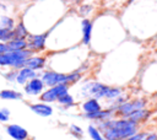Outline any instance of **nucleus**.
<instances>
[{
    "label": "nucleus",
    "instance_id": "16",
    "mask_svg": "<svg viewBox=\"0 0 157 140\" xmlns=\"http://www.w3.org/2000/svg\"><path fill=\"white\" fill-rule=\"evenodd\" d=\"M82 33H83V44L88 45L91 41V33H92V23L90 20H83L82 21Z\"/></svg>",
    "mask_w": 157,
    "mask_h": 140
},
{
    "label": "nucleus",
    "instance_id": "17",
    "mask_svg": "<svg viewBox=\"0 0 157 140\" xmlns=\"http://www.w3.org/2000/svg\"><path fill=\"white\" fill-rule=\"evenodd\" d=\"M82 108L86 113H94V112L101 111V104L98 103V101L96 98H91V99H87L82 104Z\"/></svg>",
    "mask_w": 157,
    "mask_h": 140
},
{
    "label": "nucleus",
    "instance_id": "6",
    "mask_svg": "<svg viewBox=\"0 0 157 140\" xmlns=\"http://www.w3.org/2000/svg\"><path fill=\"white\" fill-rule=\"evenodd\" d=\"M145 107V101L142 99H135L131 102H125L123 104H120L119 107H117V113H119L120 115L128 117L129 114H131L135 111L142 109Z\"/></svg>",
    "mask_w": 157,
    "mask_h": 140
},
{
    "label": "nucleus",
    "instance_id": "9",
    "mask_svg": "<svg viewBox=\"0 0 157 140\" xmlns=\"http://www.w3.org/2000/svg\"><path fill=\"white\" fill-rule=\"evenodd\" d=\"M27 38H28L27 49H29L31 52H34V50H40V49L44 48L47 34H34V36H29L28 34Z\"/></svg>",
    "mask_w": 157,
    "mask_h": 140
},
{
    "label": "nucleus",
    "instance_id": "20",
    "mask_svg": "<svg viewBox=\"0 0 157 140\" xmlns=\"http://www.w3.org/2000/svg\"><path fill=\"white\" fill-rule=\"evenodd\" d=\"M12 38H13V32L12 31L0 27V42L1 43H7Z\"/></svg>",
    "mask_w": 157,
    "mask_h": 140
},
{
    "label": "nucleus",
    "instance_id": "15",
    "mask_svg": "<svg viewBox=\"0 0 157 140\" xmlns=\"http://www.w3.org/2000/svg\"><path fill=\"white\" fill-rule=\"evenodd\" d=\"M148 115H150V112H148V111H145V109L142 108V109L135 111V112H132L131 114H129V115L126 117V119H129V120H131V122H134V123L137 124L139 122L145 120Z\"/></svg>",
    "mask_w": 157,
    "mask_h": 140
},
{
    "label": "nucleus",
    "instance_id": "22",
    "mask_svg": "<svg viewBox=\"0 0 157 140\" xmlns=\"http://www.w3.org/2000/svg\"><path fill=\"white\" fill-rule=\"evenodd\" d=\"M88 134H90V136H91L93 140H105V139L103 138V135L101 134V131H99L97 128H94L93 125H90V126H88Z\"/></svg>",
    "mask_w": 157,
    "mask_h": 140
},
{
    "label": "nucleus",
    "instance_id": "18",
    "mask_svg": "<svg viewBox=\"0 0 157 140\" xmlns=\"http://www.w3.org/2000/svg\"><path fill=\"white\" fill-rule=\"evenodd\" d=\"M12 32H13V38L16 39H26L28 37V32L23 26V23H18L17 26H15Z\"/></svg>",
    "mask_w": 157,
    "mask_h": 140
},
{
    "label": "nucleus",
    "instance_id": "8",
    "mask_svg": "<svg viewBox=\"0 0 157 140\" xmlns=\"http://www.w3.org/2000/svg\"><path fill=\"white\" fill-rule=\"evenodd\" d=\"M6 133L13 140H27L28 139V131L18 124H9L6 126Z\"/></svg>",
    "mask_w": 157,
    "mask_h": 140
},
{
    "label": "nucleus",
    "instance_id": "3",
    "mask_svg": "<svg viewBox=\"0 0 157 140\" xmlns=\"http://www.w3.org/2000/svg\"><path fill=\"white\" fill-rule=\"evenodd\" d=\"M81 79V74L80 72H72V74H60V72H55V71H45L42 75V81L44 84V86L52 87L55 85H60V84H72L76 82L77 80Z\"/></svg>",
    "mask_w": 157,
    "mask_h": 140
},
{
    "label": "nucleus",
    "instance_id": "13",
    "mask_svg": "<svg viewBox=\"0 0 157 140\" xmlns=\"http://www.w3.org/2000/svg\"><path fill=\"white\" fill-rule=\"evenodd\" d=\"M7 52H17V50H23L27 49V41L26 39H16L12 38L6 43Z\"/></svg>",
    "mask_w": 157,
    "mask_h": 140
},
{
    "label": "nucleus",
    "instance_id": "24",
    "mask_svg": "<svg viewBox=\"0 0 157 140\" xmlns=\"http://www.w3.org/2000/svg\"><path fill=\"white\" fill-rule=\"evenodd\" d=\"M10 119V111L6 107H0V122L7 123Z\"/></svg>",
    "mask_w": 157,
    "mask_h": 140
},
{
    "label": "nucleus",
    "instance_id": "4",
    "mask_svg": "<svg viewBox=\"0 0 157 140\" xmlns=\"http://www.w3.org/2000/svg\"><path fill=\"white\" fill-rule=\"evenodd\" d=\"M33 54L29 49L17 50V52H5L0 54V66H11L15 69H21L22 63Z\"/></svg>",
    "mask_w": 157,
    "mask_h": 140
},
{
    "label": "nucleus",
    "instance_id": "2",
    "mask_svg": "<svg viewBox=\"0 0 157 140\" xmlns=\"http://www.w3.org/2000/svg\"><path fill=\"white\" fill-rule=\"evenodd\" d=\"M83 91L87 95L93 96L96 99L102 98V97L110 98V99L118 98L120 96V92H121V90L118 88V87H110V86H107V85H103V84H99V82L87 84L83 87Z\"/></svg>",
    "mask_w": 157,
    "mask_h": 140
},
{
    "label": "nucleus",
    "instance_id": "19",
    "mask_svg": "<svg viewBox=\"0 0 157 140\" xmlns=\"http://www.w3.org/2000/svg\"><path fill=\"white\" fill-rule=\"evenodd\" d=\"M110 111H98V112H94V113H86V118L88 119H99V120H104V119H108L110 117Z\"/></svg>",
    "mask_w": 157,
    "mask_h": 140
},
{
    "label": "nucleus",
    "instance_id": "14",
    "mask_svg": "<svg viewBox=\"0 0 157 140\" xmlns=\"http://www.w3.org/2000/svg\"><path fill=\"white\" fill-rule=\"evenodd\" d=\"M23 95L16 90H1L0 91V98L1 99H7V101H16V99H22Z\"/></svg>",
    "mask_w": 157,
    "mask_h": 140
},
{
    "label": "nucleus",
    "instance_id": "10",
    "mask_svg": "<svg viewBox=\"0 0 157 140\" xmlns=\"http://www.w3.org/2000/svg\"><path fill=\"white\" fill-rule=\"evenodd\" d=\"M45 65V58L43 56H28L23 63L21 68H28L31 70H39L42 68H44Z\"/></svg>",
    "mask_w": 157,
    "mask_h": 140
},
{
    "label": "nucleus",
    "instance_id": "11",
    "mask_svg": "<svg viewBox=\"0 0 157 140\" xmlns=\"http://www.w3.org/2000/svg\"><path fill=\"white\" fill-rule=\"evenodd\" d=\"M29 108L33 113H36L39 117H50L53 114V108L48 103L39 102V103H33L29 104Z\"/></svg>",
    "mask_w": 157,
    "mask_h": 140
},
{
    "label": "nucleus",
    "instance_id": "21",
    "mask_svg": "<svg viewBox=\"0 0 157 140\" xmlns=\"http://www.w3.org/2000/svg\"><path fill=\"white\" fill-rule=\"evenodd\" d=\"M0 27H1V28H6V29L12 31L13 27H15L13 20L10 18V17H7V16H1V20H0Z\"/></svg>",
    "mask_w": 157,
    "mask_h": 140
},
{
    "label": "nucleus",
    "instance_id": "23",
    "mask_svg": "<svg viewBox=\"0 0 157 140\" xmlns=\"http://www.w3.org/2000/svg\"><path fill=\"white\" fill-rule=\"evenodd\" d=\"M58 102H59L60 104H63V106H67V107H69V106H72V104H74V98H72V96L69 95V92H67V93L63 95L61 97H59Z\"/></svg>",
    "mask_w": 157,
    "mask_h": 140
},
{
    "label": "nucleus",
    "instance_id": "5",
    "mask_svg": "<svg viewBox=\"0 0 157 140\" xmlns=\"http://www.w3.org/2000/svg\"><path fill=\"white\" fill-rule=\"evenodd\" d=\"M69 92V85L65 84H60V85H55L49 87L47 91H43L39 96L40 101L44 103H50V102H55L59 99V97H61L63 95Z\"/></svg>",
    "mask_w": 157,
    "mask_h": 140
},
{
    "label": "nucleus",
    "instance_id": "25",
    "mask_svg": "<svg viewBox=\"0 0 157 140\" xmlns=\"http://www.w3.org/2000/svg\"><path fill=\"white\" fill-rule=\"evenodd\" d=\"M146 135H147L146 133H136V134H134V135H131V136H129L124 140H142Z\"/></svg>",
    "mask_w": 157,
    "mask_h": 140
},
{
    "label": "nucleus",
    "instance_id": "29",
    "mask_svg": "<svg viewBox=\"0 0 157 140\" xmlns=\"http://www.w3.org/2000/svg\"><path fill=\"white\" fill-rule=\"evenodd\" d=\"M5 52H7L6 43H1V42H0V54H1V53H5Z\"/></svg>",
    "mask_w": 157,
    "mask_h": 140
},
{
    "label": "nucleus",
    "instance_id": "26",
    "mask_svg": "<svg viewBox=\"0 0 157 140\" xmlns=\"http://www.w3.org/2000/svg\"><path fill=\"white\" fill-rule=\"evenodd\" d=\"M70 130H71V133H72L74 135H76V136H81V135H82V130H81L78 126L74 125V124L70 126Z\"/></svg>",
    "mask_w": 157,
    "mask_h": 140
},
{
    "label": "nucleus",
    "instance_id": "27",
    "mask_svg": "<svg viewBox=\"0 0 157 140\" xmlns=\"http://www.w3.org/2000/svg\"><path fill=\"white\" fill-rule=\"evenodd\" d=\"M16 75H17V71H10V72L5 74L4 76H5L6 80H9V81H16Z\"/></svg>",
    "mask_w": 157,
    "mask_h": 140
},
{
    "label": "nucleus",
    "instance_id": "1",
    "mask_svg": "<svg viewBox=\"0 0 157 140\" xmlns=\"http://www.w3.org/2000/svg\"><path fill=\"white\" fill-rule=\"evenodd\" d=\"M103 133L105 140H124L137 131V124L129 119H118V120H107L99 125V129Z\"/></svg>",
    "mask_w": 157,
    "mask_h": 140
},
{
    "label": "nucleus",
    "instance_id": "12",
    "mask_svg": "<svg viewBox=\"0 0 157 140\" xmlns=\"http://www.w3.org/2000/svg\"><path fill=\"white\" fill-rule=\"evenodd\" d=\"M37 77V74L34 70H31L28 68H21L18 71H17V75H16V81L20 84V85H25L27 81L32 80Z\"/></svg>",
    "mask_w": 157,
    "mask_h": 140
},
{
    "label": "nucleus",
    "instance_id": "28",
    "mask_svg": "<svg viewBox=\"0 0 157 140\" xmlns=\"http://www.w3.org/2000/svg\"><path fill=\"white\" fill-rule=\"evenodd\" d=\"M142 140H157V134H155V133L148 134V135H146Z\"/></svg>",
    "mask_w": 157,
    "mask_h": 140
},
{
    "label": "nucleus",
    "instance_id": "7",
    "mask_svg": "<svg viewBox=\"0 0 157 140\" xmlns=\"http://www.w3.org/2000/svg\"><path fill=\"white\" fill-rule=\"evenodd\" d=\"M43 90H44V84H43L42 79H39V77H34L25 84V92L28 96L40 95L43 92Z\"/></svg>",
    "mask_w": 157,
    "mask_h": 140
}]
</instances>
